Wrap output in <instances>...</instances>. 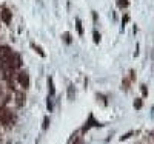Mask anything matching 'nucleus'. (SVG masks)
<instances>
[{"instance_id":"nucleus-14","label":"nucleus","mask_w":154,"mask_h":144,"mask_svg":"<svg viewBox=\"0 0 154 144\" xmlns=\"http://www.w3.org/2000/svg\"><path fill=\"white\" fill-rule=\"evenodd\" d=\"M48 124H49V118L45 116V119H43V129H48Z\"/></svg>"},{"instance_id":"nucleus-5","label":"nucleus","mask_w":154,"mask_h":144,"mask_svg":"<svg viewBox=\"0 0 154 144\" xmlns=\"http://www.w3.org/2000/svg\"><path fill=\"white\" fill-rule=\"evenodd\" d=\"M23 102H25V96H23V93L22 91H17L16 93V104L19 107H22L23 106Z\"/></svg>"},{"instance_id":"nucleus-10","label":"nucleus","mask_w":154,"mask_h":144,"mask_svg":"<svg viewBox=\"0 0 154 144\" xmlns=\"http://www.w3.org/2000/svg\"><path fill=\"white\" fill-rule=\"evenodd\" d=\"M31 47H32V48H34V50L37 51V53H38V54H40V56H42V57H45V53H43V51H42L40 48H38V47H37L35 44H31Z\"/></svg>"},{"instance_id":"nucleus-7","label":"nucleus","mask_w":154,"mask_h":144,"mask_svg":"<svg viewBox=\"0 0 154 144\" xmlns=\"http://www.w3.org/2000/svg\"><path fill=\"white\" fill-rule=\"evenodd\" d=\"M48 90H49V96H54V85H53V77H48Z\"/></svg>"},{"instance_id":"nucleus-9","label":"nucleus","mask_w":154,"mask_h":144,"mask_svg":"<svg viewBox=\"0 0 154 144\" xmlns=\"http://www.w3.org/2000/svg\"><path fill=\"white\" fill-rule=\"evenodd\" d=\"M117 6L119 8H126L128 6V0H117Z\"/></svg>"},{"instance_id":"nucleus-12","label":"nucleus","mask_w":154,"mask_h":144,"mask_svg":"<svg viewBox=\"0 0 154 144\" xmlns=\"http://www.w3.org/2000/svg\"><path fill=\"white\" fill-rule=\"evenodd\" d=\"M94 42H96V44L100 42V34H99L97 31H94Z\"/></svg>"},{"instance_id":"nucleus-13","label":"nucleus","mask_w":154,"mask_h":144,"mask_svg":"<svg viewBox=\"0 0 154 144\" xmlns=\"http://www.w3.org/2000/svg\"><path fill=\"white\" fill-rule=\"evenodd\" d=\"M69 37H71V36H69V33H65V34H63V39H65V42H66V44H69V42H71V39H69Z\"/></svg>"},{"instance_id":"nucleus-4","label":"nucleus","mask_w":154,"mask_h":144,"mask_svg":"<svg viewBox=\"0 0 154 144\" xmlns=\"http://www.w3.org/2000/svg\"><path fill=\"white\" fill-rule=\"evenodd\" d=\"M0 17H2V20H3L5 23H9V22H11V12H9V9L3 8L2 12H0Z\"/></svg>"},{"instance_id":"nucleus-8","label":"nucleus","mask_w":154,"mask_h":144,"mask_svg":"<svg viewBox=\"0 0 154 144\" xmlns=\"http://www.w3.org/2000/svg\"><path fill=\"white\" fill-rule=\"evenodd\" d=\"M75 27H77V33H79V36H83V27H82L80 19H75Z\"/></svg>"},{"instance_id":"nucleus-1","label":"nucleus","mask_w":154,"mask_h":144,"mask_svg":"<svg viewBox=\"0 0 154 144\" xmlns=\"http://www.w3.org/2000/svg\"><path fill=\"white\" fill-rule=\"evenodd\" d=\"M14 121V115L12 112L6 107H0V123H3L5 126H11Z\"/></svg>"},{"instance_id":"nucleus-11","label":"nucleus","mask_w":154,"mask_h":144,"mask_svg":"<svg viewBox=\"0 0 154 144\" xmlns=\"http://www.w3.org/2000/svg\"><path fill=\"white\" fill-rule=\"evenodd\" d=\"M134 107H136V109H140V107H142V99H136Z\"/></svg>"},{"instance_id":"nucleus-2","label":"nucleus","mask_w":154,"mask_h":144,"mask_svg":"<svg viewBox=\"0 0 154 144\" xmlns=\"http://www.w3.org/2000/svg\"><path fill=\"white\" fill-rule=\"evenodd\" d=\"M12 50L9 48V47H6V45H2L0 47V62L2 64H6V62H9V59L12 57Z\"/></svg>"},{"instance_id":"nucleus-6","label":"nucleus","mask_w":154,"mask_h":144,"mask_svg":"<svg viewBox=\"0 0 154 144\" xmlns=\"http://www.w3.org/2000/svg\"><path fill=\"white\" fill-rule=\"evenodd\" d=\"M91 126H100V124H99L97 121H94V118H93V115L89 116V121H88V124H86V126L83 127V130H88V129L91 127Z\"/></svg>"},{"instance_id":"nucleus-17","label":"nucleus","mask_w":154,"mask_h":144,"mask_svg":"<svg viewBox=\"0 0 154 144\" xmlns=\"http://www.w3.org/2000/svg\"><path fill=\"white\" fill-rule=\"evenodd\" d=\"M142 93H143V95H146V88H145V85H142Z\"/></svg>"},{"instance_id":"nucleus-18","label":"nucleus","mask_w":154,"mask_h":144,"mask_svg":"<svg viewBox=\"0 0 154 144\" xmlns=\"http://www.w3.org/2000/svg\"><path fill=\"white\" fill-rule=\"evenodd\" d=\"M75 144H82V138H79V139H77V142Z\"/></svg>"},{"instance_id":"nucleus-16","label":"nucleus","mask_w":154,"mask_h":144,"mask_svg":"<svg viewBox=\"0 0 154 144\" xmlns=\"http://www.w3.org/2000/svg\"><path fill=\"white\" fill-rule=\"evenodd\" d=\"M128 20H130V17H128V16H125V17H123V25H125Z\"/></svg>"},{"instance_id":"nucleus-15","label":"nucleus","mask_w":154,"mask_h":144,"mask_svg":"<svg viewBox=\"0 0 154 144\" xmlns=\"http://www.w3.org/2000/svg\"><path fill=\"white\" fill-rule=\"evenodd\" d=\"M68 96H69V99H72V87L68 88Z\"/></svg>"},{"instance_id":"nucleus-3","label":"nucleus","mask_w":154,"mask_h":144,"mask_svg":"<svg viewBox=\"0 0 154 144\" xmlns=\"http://www.w3.org/2000/svg\"><path fill=\"white\" fill-rule=\"evenodd\" d=\"M17 79H19V82H20V85L23 88H28L29 87V76H28L26 71H20L17 74Z\"/></svg>"}]
</instances>
